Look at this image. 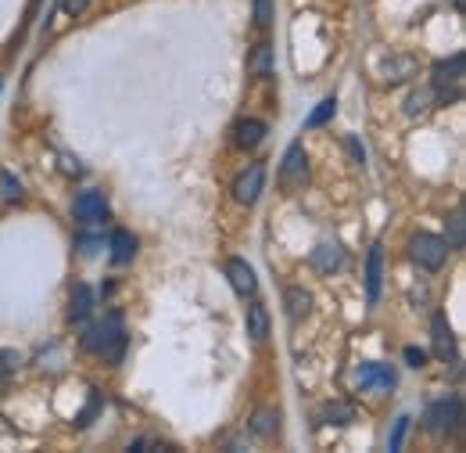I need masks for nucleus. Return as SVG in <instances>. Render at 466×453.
Returning a JSON list of instances; mask_svg holds the SVG:
<instances>
[{
	"instance_id": "1",
	"label": "nucleus",
	"mask_w": 466,
	"mask_h": 453,
	"mask_svg": "<svg viewBox=\"0 0 466 453\" xmlns=\"http://www.w3.org/2000/svg\"><path fill=\"white\" fill-rule=\"evenodd\" d=\"M83 349L97 360H122L126 353V324L122 313H104L101 321H86L83 328Z\"/></svg>"
},
{
	"instance_id": "2",
	"label": "nucleus",
	"mask_w": 466,
	"mask_h": 453,
	"mask_svg": "<svg viewBox=\"0 0 466 453\" xmlns=\"http://www.w3.org/2000/svg\"><path fill=\"white\" fill-rule=\"evenodd\" d=\"M406 256H409V263H417L420 270L438 274V270H445V263H449V241H445L442 234L417 231V234L409 238V245H406Z\"/></svg>"
},
{
	"instance_id": "3",
	"label": "nucleus",
	"mask_w": 466,
	"mask_h": 453,
	"mask_svg": "<svg viewBox=\"0 0 466 453\" xmlns=\"http://www.w3.org/2000/svg\"><path fill=\"white\" fill-rule=\"evenodd\" d=\"M463 76H466L463 54L442 58V61L431 68V90H438V101H442V104H449V101H460V97H463Z\"/></svg>"
},
{
	"instance_id": "4",
	"label": "nucleus",
	"mask_w": 466,
	"mask_h": 453,
	"mask_svg": "<svg viewBox=\"0 0 466 453\" xmlns=\"http://www.w3.org/2000/svg\"><path fill=\"white\" fill-rule=\"evenodd\" d=\"M460 414H463V407H460L456 396H453V400H435V403L424 411V429H427L435 439H445V436L460 425Z\"/></svg>"
},
{
	"instance_id": "5",
	"label": "nucleus",
	"mask_w": 466,
	"mask_h": 453,
	"mask_svg": "<svg viewBox=\"0 0 466 453\" xmlns=\"http://www.w3.org/2000/svg\"><path fill=\"white\" fill-rule=\"evenodd\" d=\"M352 382L359 393H391L399 385V371L391 364H359Z\"/></svg>"
},
{
	"instance_id": "6",
	"label": "nucleus",
	"mask_w": 466,
	"mask_h": 453,
	"mask_svg": "<svg viewBox=\"0 0 466 453\" xmlns=\"http://www.w3.org/2000/svg\"><path fill=\"white\" fill-rule=\"evenodd\" d=\"M262 187H265V166H262V162H251V166L240 169L237 180H233V202H237V205H255L258 195H262Z\"/></svg>"
},
{
	"instance_id": "7",
	"label": "nucleus",
	"mask_w": 466,
	"mask_h": 453,
	"mask_svg": "<svg viewBox=\"0 0 466 453\" xmlns=\"http://www.w3.org/2000/svg\"><path fill=\"white\" fill-rule=\"evenodd\" d=\"M72 216L79 223H101V220H108V198L97 187H86L72 198Z\"/></svg>"
},
{
	"instance_id": "8",
	"label": "nucleus",
	"mask_w": 466,
	"mask_h": 453,
	"mask_svg": "<svg viewBox=\"0 0 466 453\" xmlns=\"http://www.w3.org/2000/svg\"><path fill=\"white\" fill-rule=\"evenodd\" d=\"M280 180H283V187H305V184H309V159H305V148H301L298 140L283 151Z\"/></svg>"
},
{
	"instance_id": "9",
	"label": "nucleus",
	"mask_w": 466,
	"mask_h": 453,
	"mask_svg": "<svg viewBox=\"0 0 466 453\" xmlns=\"http://www.w3.org/2000/svg\"><path fill=\"white\" fill-rule=\"evenodd\" d=\"M309 263H312V270L316 274H323V277H334V274H341L345 270V263H348V256H345V249L337 245V241H319L316 249H312V256H309Z\"/></svg>"
},
{
	"instance_id": "10",
	"label": "nucleus",
	"mask_w": 466,
	"mask_h": 453,
	"mask_svg": "<svg viewBox=\"0 0 466 453\" xmlns=\"http://www.w3.org/2000/svg\"><path fill=\"white\" fill-rule=\"evenodd\" d=\"M384 292V245L373 241L366 256V306H377Z\"/></svg>"
},
{
	"instance_id": "11",
	"label": "nucleus",
	"mask_w": 466,
	"mask_h": 453,
	"mask_svg": "<svg viewBox=\"0 0 466 453\" xmlns=\"http://www.w3.org/2000/svg\"><path fill=\"white\" fill-rule=\"evenodd\" d=\"M227 281H230V288L240 295V299H251V295L258 292V277H255L251 263H247V259H240V256L227 259Z\"/></svg>"
},
{
	"instance_id": "12",
	"label": "nucleus",
	"mask_w": 466,
	"mask_h": 453,
	"mask_svg": "<svg viewBox=\"0 0 466 453\" xmlns=\"http://www.w3.org/2000/svg\"><path fill=\"white\" fill-rule=\"evenodd\" d=\"M431 349H435V357L445 360V364L456 360V335H453L445 313H435V317H431Z\"/></svg>"
},
{
	"instance_id": "13",
	"label": "nucleus",
	"mask_w": 466,
	"mask_h": 453,
	"mask_svg": "<svg viewBox=\"0 0 466 453\" xmlns=\"http://www.w3.org/2000/svg\"><path fill=\"white\" fill-rule=\"evenodd\" d=\"M265 133H269V126H265L262 119H255V115H240V119H237V126H233V148H240V151L258 148V144L265 140Z\"/></svg>"
},
{
	"instance_id": "14",
	"label": "nucleus",
	"mask_w": 466,
	"mask_h": 453,
	"mask_svg": "<svg viewBox=\"0 0 466 453\" xmlns=\"http://www.w3.org/2000/svg\"><path fill=\"white\" fill-rule=\"evenodd\" d=\"M247 429H251V436H258L262 443H273V439L280 436V411H276V407H258V411L251 414Z\"/></svg>"
},
{
	"instance_id": "15",
	"label": "nucleus",
	"mask_w": 466,
	"mask_h": 453,
	"mask_svg": "<svg viewBox=\"0 0 466 453\" xmlns=\"http://www.w3.org/2000/svg\"><path fill=\"white\" fill-rule=\"evenodd\" d=\"M108 252H112V263H115V267H130V263L137 259V238H133L130 231H112Z\"/></svg>"
},
{
	"instance_id": "16",
	"label": "nucleus",
	"mask_w": 466,
	"mask_h": 453,
	"mask_svg": "<svg viewBox=\"0 0 466 453\" xmlns=\"http://www.w3.org/2000/svg\"><path fill=\"white\" fill-rule=\"evenodd\" d=\"M283 310H287V317L298 324V321H305L309 317V310H312V292L309 288H301V285H291L287 292H283Z\"/></svg>"
},
{
	"instance_id": "17",
	"label": "nucleus",
	"mask_w": 466,
	"mask_h": 453,
	"mask_svg": "<svg viewBox=\"0 0 466 453\" xmlns=\"http://www.w3.org/2000/svg\"><path fill=\"white\" fill-rule=\"evenodd\" d=\"M94 313V292L86 285H76L72 288V303H68V321L72 324H86Z\"/></svg>"
},
{
	"instance_id": "18",
	"label": "nucleus",
	"mask_w": 466,
	"mask_h": 453,
	"mask_svg": "<svg viewBox=\"0 0 466 453\" xmlns=\"http://www.w3.org/2000/svg\"><path fill=\"white\" fill-rule=\"evenodd\" d=\"M247 72L258 76V79H269V76L276 72V65H273V47H269L265 40L247 54Z\"/></svg>"
},
{
	"instance_id": "19",
	"label": "nucleus",
	"mask_w": 466,
	"mask_h": 453,
	"mask_svg": "<svg viewBox=\"0 0 466 453\" xmlns=\"http://www.w3.org/2000/svg\"><path fill=\"white\" fill-rule=\"evenodd\" d=\"M244 328H247L251 342H265V335H269V310L262 303H251V310L244 317Z\"/></svg>"
},
{
	"instance_id": "20",
	"label": "nucleus",
	"mask_w": 466,
	"mask_h": 453,
	"mask_svg": "<svg viewBox=\"0 0 466 453\" xmlns=\"http://www.w3.org/2000/svg\"><path fill=\"white\" fill-rule=\"evenodd\" d=\"M445 241H449V249H463L466 245V209L463 205H456L453 213H449V223H445Z\"/></svg>"
},
{
	"instance_id": "21",
	"label": "nucleus",
	"mask_w": 466,
	"mask_h": 453,
	"mask_svg": "<svg viewBox=\"0 0 466 453\" xmlns=\"http://www.w3.org/2000/svg\"><path fill=\"white\" fill-rule=\"evenodd\" d=\"M334 112H337V97H327V101H319V104L312 108V115L305 119V126H309V130H319V126H327V122L334 119Z\"/></svg>"
},
{
	"instance_id": "22",
	"label": "nucleus",
	"mask_w": 466,
	"mask_h": 453,
	"mask_svg": "<svg viewBox=\"0 0 466 453\" xmlns=\"http://www.w3.org/2000/svg\"><path fill=\"white\" fill-rule=\"evenodd\" d=\"M276 22V0H255V25L262 32H269Z\"/></svg>"
},
{
	"instance_id": "23",
	"label": "nucleus",
	"mask_w": 466,
	"mask_h": 453,
	"mask_svg": "<svg viewBox=\"0 0 466 453\" xmlns=\"http://www.w3.org/2000/svg\"><path fill=\"white\" fill-rule=\"evenodd\" d=\"M327 421H334V425H345V421H352V407L345 403V400H337V403H327Z\"/></svg>"
},
{
	"instance_id": "24",
	"label": "nucleus",
	"mask_w": 466,
	"mask_h": 453,
	"mask_svg": "<svg viewBox=\"0 0 466 453\" xmlns=\"http://www.w3.org/2000/svg\"><path fill=\"white\" fill-rule=\"evenodd\" d=\"M0 187H4V198H7V202L22 198V184H18L11 173H4V169H0Z\"/></svg>"
},
{
	"instance_id": "25",
	"label": "nucleus",
	"mask_w": 466,
	"mask_h": 453,
	"mask_svg": "<svg viewBox=\"0 0 466 453\" xmlns=\"http://www.w3.org/2000/svg\"><path fill=\"white\" fill-rule=\"evenodd\" d=\"M427 104H431V94H409L406 112H409V115H424V112H427Z\"/></svg>"
},
{
	"instance_id": "26",
	"label": "nucleus",
	"mask_w": 466,
	"mask_h": 453,
	"mask_svg": "<svg viewBox=\"0 0 466 453\" xmlns=\"http://www.w3.org/2000/svg\"><path fill=\"white\" fill-rule=\"evenodd\" d=\"M406 429H409V418L402 414V418L395 421V432H391V439H388V450H402V436H406Z\"/></svg>"
},
{
	"instance_id": "27",
	"label": "nucleus",
	"mask_w": 466,
	"mask_h": 453,
	"mask_svg": "<svg viewBox=\"0 0 466 453\" xmlns=\"http://www.w3.org/2000/svg\"><path fill=\"white\" fill-rule=\"evenodd\" d=\"M18 364H22V360H18V353H14V349H4V353H0V378H7Z\"/></svg>"
},
{
	"instance_id": "28",
	"label": "nucleus",
	"mask_w": 466,
	"mask_h": 453,
	"mask_svg": "<svg viewBox=\"0 0 466 453\" xmlns=\"http://www.w3.org/2000/svg\"><path fill=\"white\" fill-rule=\"evenodd\" d=\"M406 364H409V367H424V364H427V353H424L420 346H406Z\"/></svg>"
},
{
	"instance_id": "29",
	"label": "nucleus",
	"mask_w": 466,
	"mask_h": 453,
	"mask_svg": "<svg viewBox=\"0 0 466 453\" xmlns=\"http://www.w3.org/2000/svg\"><path fill=\"white\" fill-rule=\"evenodd\" d=\"M97 407H101V396H97V393H90V403H86V414H83V418H79L76 425H79V429H86V425L94 421V414H97Z\"/></svg>"
},
{
	"instance_id": "30",
	"label": "nucleus",
	"mask_w": 466,
	"mask_h": 453,
	"mask_svg": "<svg viewBox=\"0 0 466 453\" xmlns=\"http://www.w3.org/2000/svg\"><path fill=\"white\" fill-rule=\"evenodd\" d=\"M58 4H61L65 14H83V11L90 7V0H58Z\"/></svg>"
},
{
	"instance_id": "31",
	"label": "nucleus",
	"mask_w": 466,
	"mask_h": 453,
	"mask_svg": "<svg viewBox=\"0 0 466 453\" xmlns=\"http://www.w3.org/2000/svg\"><path fill=\"white\" fill-rule=\"evenodd\" d=\"M345 144H348V151H352V159H355V162H366V151H363L359 137H345Z\"/></svg>"
},
{
	"instance_id": "32",
	"label": "nucleus",
	"mask_w": 466,
	"mask_h": 453,
	"mask_svg": "<svg viewBox=\"0 0 466 453\" xmlns=\"http://www.w3.org/2000/svg\"><path fill=\"white\" fill-rule=\"evenodd\" d=\"M97 245H101V238H90V234H83V238H79V252H83V256H90Z\"/></svg>"
},
{
	"instance_id": "33",
	"label": "nucleus",
	"mask_w": 466,
	"mask_h": 453,
	"mask_svg": "<svg viewBox=\"0 0 466 453\" xmlns=\"http://www.w3.org/2000/svg\"><path fill=\"white\" fill-rule=\"evenodd\" d=\"M0 86H4V76H0Z\"/></svg>"
}]
</instances>
